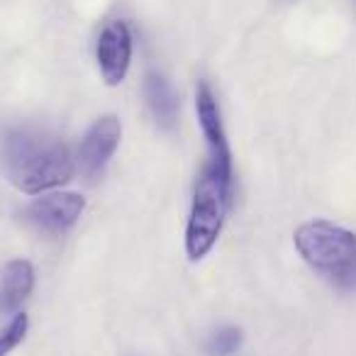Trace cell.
<instances>
[{
  "mask_svg": "<svg viewBox=\"0 0 356 356\" xmlns=\"http://www.w3.org/2000/svg\"><path fill=\"white\" fill-rule=\"evenodd\" d=\"M120 137H122V127L115 115H105L100 118L93 127L86 132L79 147V166L88 178H95L103 173L113 154L118 152Z\"/></svg>",
  "mask_w": 356,
  "mask_h": 356,
  "instance_id": "cell-6",
  "label": "cell"
},
{
  "mask_svg": "<svg viewBox=\"0 0 356 356\" xmlns=\"http://www.w3.org/2000/svg\"><path fill=\"white\" fill-rule=\"evenodd\" d=\"M195 110H198V122L203 127L205 139H208V168H213L222 181L232 186V152H229L227 134H225L222 118H220L218 100H215L208 83H200L198 90H195Z\"/></svg>",
  "mask_w": 356,
  "mask_h": 356,
  "instance_id": "cell-4",
  "label": "cell"
},
{
  "mask_svg": "<svg viewBox=\"0 0 356 356\" xmlns=\"http://www.w3.org/2000/svg\"><path fill=\"white\" fill-rule=\"evenodd\" d=\"M300 257L341 291H356V234L327 220L305 222L296 229Z\"/></svg>",
  "mask_w": 356,
  "mask_h": 356,
  "instance_id": "cell-2",
  "label": "cell"
},
{
  "mask_svg": "<svg viewBox=\"0 0 356 356\" xmlns=\"http://www.w3.org/2000/svg\"><path fill=\"white\" fill-rule=\"evenodd\" d=\"M95 54H98V66L105 83H122L129 71V61H132V35H129V27L120 20L110 22L103 30V35H100Z\"/></svg>",
  "mask_w": 356,
  "mask_h": 356,
  "instance_id": "cell-7",
  "label": "cell"
},
{
  "mask_svg": "<svg viewBox=\"0 0 356 356\" xmlns=\"http://www.w3.org/2000/svg\"><path fill=\"white\" fill-rule=\"evenodd\" d=\"M86 208V200L79 193H51L32 200L25 210L27 222L47 234H61L76 225Z\"/></svg>",
  "mask_w": 356,
  "mask_h": 356,
  "instance_id": "cell-5",
  "label": "cell"
},
{
  "mask_svg": "<svg viewBox=\"0 0 356 356\" xmlns=\"http://www.w3.org/2000/svg\"><path fill=\"white\" fill-rule=\"evenodd\" d=\"M144 95H147V103L156 122L163 129H171L178 120V95L173 86L166 81V76L149 71L147 79H144Z\"/></svg>",
  "mask_w": 356,
  "mask_h": 356,
  "instance_id": "cell-9",
  "label": "cell"
},
{
  "mask_svg": "<svg viewBox=\"0 0 356 356\" xmlns=\"http://www.w3.org/2000/svg\"><path fill=\"white\" fill-rule=\"evenodd\" d=\"M242 346V330L239 327H222L208 341L210 356H232Z\"/></svg>",
  "mask_w": 356,
  "mask_h": 356,
  "instance_id": "cell-10",
  "label": "cell"
},
{
  "mask_svg": "<svg viewBox=\"0 0 356 356\" xmlns=\"http://www.w3.org/2000/svg\"><path fill=\"white\" fill-rule=\"evenodd\" d=\"M27 325H30V322H27L25 312H17V315L13 317V322L6 327V332L0 334V356H8L22 339H25Z\"/></svg>",
  "mask_w": 356,
  "mask_h": 356,
  "instance_id": "cell-11",
  "label": "cell"
},
{
  "mask_svg": "<svg viewBox=\"0 0 356 356\" xmlns=\"http://www.w3.org/2000/svg\"><path fill=\"white\" fill-rule=\"evenodd\" d=\"M229 195H232V186L222 181L213 168L205 166L203 176L198 178V186H195L188 227H186V252L193 261L203 259L218 242Z\"/></svg>",
  "mask_w": 356,
  "mask_h": 356,
  "instance_id": "cell-3",
  "label": "cell"
},
{
  "mask_svg": "<svg viewBox=\"0 0 356 356\" xmlns=\"http://www.w3.org/2000/svg\"><path fill=\"white\" fill-rule=\"evenodd\" d=\"M6 161L15 184L25 193L56 188L74 176V161L64 144L42 139L25 129H15L6 137Z\"/></svg>",
  "mask_w": 356,
  "mask_h": 356,
  "instance_id": "cell-1",
  "label": "cell"
},
{
  "mask_svg": "<svg viewBox=\"0 0 356 356\" xmlns=\"http://www.w3.org/2000/svg\"><path fill=\"white\" fill-rule=\"evenodd\" d=\"M35 286V268L25 259L6 264L0 271V312H10L25 300Z\"/></svg>",
  "mask_w": 356,
  "mask_h": 356,
  "instance_id": "cell-8",
  "label": "cell"
}]
</instances>
